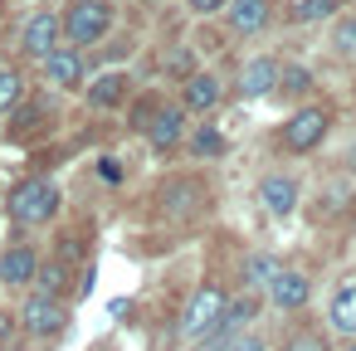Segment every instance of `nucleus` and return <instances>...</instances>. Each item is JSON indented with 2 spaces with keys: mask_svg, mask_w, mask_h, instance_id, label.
<instances>
[{
  "mask_svg": "<svg viewBox=\"0 0 356 351\" xmlns=\"http://www.w3.org/2000/svg\"><path fill=\"white\" fill-rule=\"evenodd\" d=\"M6 210H10V220H15L20 229H30V225H49V220L59 215V186H54L49 176H35V181H25V186L10 190Z\"/></svg>",
  "mask_w": 356,
  "mask_h": 351,
  "instance_id": "nucleus-1",
  "label": "nucleus"
},
{
  "mask_svg": "<svg viewBox=\"0 0 356 351\" xmlns=\"http://www.w3.org/2000/svg\"><path fill=\"white\" fill-rule=\"evenodd\" d=\"M113 25V10L103 6V0H74V6L64 10L59 30L69 35V44H98Z\"/></svg>",
  "mask_w": 356,
  "mask_h": 351,
  "instance_id": "nucleus-2",
  "label": "nucleus"
},
{
  "mask_svg": "<svg viewBox=\"0 0 356 351\" xmlns=\"http://www.w3.org/2000/svg\"><path fill=\"white\" fill-rule=\"evenodd\" d=\"M20 322H25V332L30 336H59L64 327H69V307H64V297H54V293H30V302L20 307Z\"/></svg>",
  "mask_w": 356,
  "mask_h": 351,
  "instance_id": "nucleus-3",
  "label": "nucleus"
},
{
  "mask_svg": "<svg viewBox=\"0 0 356 351\" xmlns=\"http://www.w3.org/2000/svg\"><path fill=\"white\" fill-rule=\"evenodd\" d=\"M327 127H332V113L317 108V103H307V108H298V113L283 122V147H288V152H312V147L327 137Z\"/></svg>",
  "mask_w": 356,
  "mask_h": 351,
  "instance_id": "nucleus-4",
  "label": "nucleus"
},
{
  "mask_svg": "<svg viewBox=\"0 0 356 351\" xmlns=\"http://www.w3.org/2000/svg\"><path fill=\"white\" fill-rule=\"evenodd\" d=\"M220 307H225V293H220L215 283L195 288V297H191V307H186V317H181V336L200 341V336H205V332L220 322Z\"/></svg>",
  "mask_w": 356,
  "mask_h": 351,
  "instance_id": "nucleus-5",
  "label": "nucleus"
},
{
  "mask_svg": "<svg viewBox=\"0 0 356 351\" xmlns=\"http://www.w3.org/2000/svg\"><path fill=\"white\" fill-rule=\"evenodd\" d=\"M40 64H44L49 83H59V88H79L83 83V54H79V44H54Z\"/></svg>",
  "mask_w": 356,
  "mask_h": 351,
  "instance_id": "nucleus-6",
  "label": "nucleus"
},
{
  "mask_svg": "<svg viewBox=\"0 0 356 351\" xmlns=\"http://www.w3.org/2000/svg\"><path fill=\"white\" fill-rule=\"evenodd\" d=\"M59 15H49V10H40V15H30V25H25V35H20V49L30 54V59H44L54 44H59Z\"/></svg>",
  "mask_w": 356,
  "mask_h": 351,
  "instance_id": "nucleus-7",
  "label": "nucleus"
},
{
  "mask_svg": "<svg viewBox=\"0 0 356 351\" xmlns=\"http://www.w3.org/2000/svg\"><path fill=\"white\" fill-rule=\"evenodd\" d=\"M181 127H186V113H181V108H156L142 132H147V142H152L156 152H171V147L181 142Z\"/></svg>",
  "mask_w": 356,
  "mask_h": 351,
  "instance_id": "nucleus-8",
  "label": "nucleus"
},
{
  "mask_svg": "<svg viewBox=\"0 0 356 351\" xmlns=\"http://www.w3.org/2000/svg\"><path fill=\"white\" fill-rule=\"evenodd\" d=\"M268 297H273L283 312H298V307H307L312 288H307V278H302V273H288V268H278V273L268 278Z\"/></svg>",
  "mask_w": 356,
  "mask_h": 351,
  "instance_id": "nucleus-9",
  "label": "nucleus"
},
{
  "mask_svg": "<svg viewBox=\"0 0 356 351\" xmlns=\"http://www.w3.org/2000/svg\"><path fill=\"white\" fill-rule=\"evenodd\" d=\"M35 268H40V259H35L30 244H15V249L0 254V283H6V288H25V283H35Z\"/></svg>",
  "mask_w": 356,
  "mask_h": 351,
  "instance_id": "nucleus-10",
  "label": "nucleus"
},
{
  "mask_svg": "<svg viewBox=\"0 0 356 351\" xmlns=\"http://www.w3.org/2000/svg\"><path fill=\"white\" fill-rule=\"evenodd\" d=\"M225 15L234 35H259L268 25V0H225Z\"/></svg>",
  "mask_w": 356,
  "mask_h": 351,
  "instance_id": "nucleus-11",
  "label": "nucleus"
},
{
  "mask_svg": "<svg viewBox=\"0 0 356 351\" xmlns=\"http://www.w3.org/2000/svg\"><path fill=\"white\" fill-rule=\"evenodd\" d=\"M254 312H259V302H254V297H234L229 307H220V322H215V327H210V332H205L200 341H205V346H215V341L234 336V332H239V327H244V322H249Z\"/></svg>",
  "mask_w": 356,
  "mask_h": 351,
  "instance_id": "nucleus-12",
  "label": "nucleus"
},
{
  "mask_svg": "<svg viewBox=\"0 0 356 351\" xmlns=\"http://www.w3.org/2000/svg\"><path fill=\"white\" fill-rule=\"evenodd\" d=\"M259 200H264L268 215H293V205H298V181H293V176H264Z\"/></svg>",
  "mask_w": 356,
  "mask_h": 351,
  "instance_id": "nucleus-13",
  "label": "nucleus"
},
{
  "mask_svg": "<svg viewBox=\"0 0 356 351\" xmlns=\"http://www.w3.org/2000/svg\"><path fill=\"white\" fill-rule=\"evenodd\" d=\"M273 88H278V64H273V59H254V64L239 69V93H244V98H264V93H273Z\"/></svg>",
  "mask_w": 356,
  "mask_h": 351,
  "instance_id": "nucleus-14",
  "label": "nucleus"
},
{
  "mask_svg": "<svg viewBox=\"0 0 356 351\" xmlns=\"http://www.w3.org/2000/svg\"><path fill=\"white\" fill-rule=\"evenodd\" d=\"M200 200H205L200 181H171V186H161V205H166L171 215H195Z\"/></svg>",
  "mask_w": 356,
  "mask_h": 351,
  "instance_id": "nucleus-15",
  "label": "nucleus"
},
{
  "mask_svg": "<svg viewBox=\"0 0 356 351\" xmlns=\"http://www.w3.org/2000/svg\"><path fill=\"white\" fill-rule=\"evenodd\" d=\"M215 103H220V79L215 74H186V108L210 113Z\"/></svg>",
  "mask_w": 356,
  "mask_h": 351,
  "instance_id": "nucleus-16",
  "label": "nucleus"
},
{
  "mask_svg": "<svg viewBox=\"0 0 356 351\" xmlns=\"http://www.w3.org/2000/svg\"><path fill=\"white\" fill-rule=\"evenodd\" d=\"M127 98V79L122 74H103L98 83H88V103L93 108H118Z\"/></svg>",
  "mask_w": 356,
  "mask_h": 351,
  "instance_id": "nucleus-17",
  "label": "nucleus"
},
{
  "mask_svg": "<svg viewBox=\"0 0 356 351\" xmlns=\"http://www.w3.org/2000/svg\"><path fill=\"white\" fill-rule=\"evenodd\" d=\"M332 327H337L341 336H356V283L332 297Z\"/></svg>",
  "mask_w": 356,
  "mask_h": 351,
  "instance_id": "nucleus-18",
  "label": "nucleus"
},
{
  "mask_svg": "<svg viewBox=\"0 0 356 351\" xmlns=\"http://www.w3.org/2000/svg\"><path fill=\"white\" fill-rule=\"evenodd\" d=\"M35 283H40V293H54V297H64V288H69V263H64V259H49V263H40V268H35Z\"/></svg>",
  "mask_w": 356,
  "mask_h": 351,
  "instance_id": "nucleus-19",
  "label": "nucleus"
},
{
  "mask_svg": "<svg viewBox=\"0 0 356 351\" xmlns=\"http://www.w3.org/2000/svg\"><path fill=\"white\" fill-rule=\"evenodd\" d=\"M25 98V79L15 69H0V113H15Z\"/></svg>",
  "mask_w": 356,
  "mask_h": 351,
  "instance_id": "nucleus-20",
  "label": "nucleus"
},
{
  "mask_svg": "<svg viewBox=\"0 0 356 351\" xmlns=\"http://www.w3.org/2000/svg\"><path fill=\"white\" fill-rule=\"evenodd\" d=\"M278 273V259H268V254H254L249 263H244V278H249V288H268V278Z\"/></svg>",
  "mask_w": 356,
  "mask_h": 351,
  "instance_id": "nucleus-21",
  "label": "nucleus"
},
{
  "mask_svg": "<svg viewBox=\"0 0 356 351\" xmlns=\"http://www.w3.org/2000/svg\"><path fill=\"white\" fill-rule=\"evenodd\" d=\"M278 88L293 93V98H302V93L312 88V74H307V69H283V74H278Z\"/></svg>",
  "mask_w": 356,
  "mask_h": 351,
  "instance_id": "nucleus-22",
  "label": "nucleus"
},
{
  "mask_svg": "<svg viewBox=\"0 0 356 351\" xmlns=\"http://www.w3.org/2000/svg\"><path fill=\"white\" fill-rule=\"evenodd\" d=\"M191 147H195V152H200V156H220V152H225V137H220V132H215V127H200V132H195V142H191Z\"/></svg>",
  "mask_w": 356,
  "mask_h": 351,
  "instance_id": "nucleus-23",
  "label": "nucleus"
},
{
  "mask_svg": "<svg viewBox=\"0 0 356 351\" xmlns=\"http://www.w3.org/2000/svg\"><path fill=\"white\" fill-rule=\"evenodd\" d=\"M283 351H327V336L322 332H298L283 341Z\"/></svg>",
  "mask_w": 356,
  "mask_h": 351,
  "instance_id": "nucleus-24",
  "label": "nucleus"
},
{
  "mask_svg": "<svg viewBox=\"0 0 356 351\" xmlns=\"http://www.w3.org/2000/svg\"><path fill=\"white\" fill-rule=\"evenodd\" d=\"M332 44H337L341 54H356V15H351V20H341V25L332 30Z\"/></svg>",
  "mask_w": 356,
  "mask_h": 351,
  "instance_id": "nucleus-25",
  "label": "nucleus"
},
{
  "mask_svg": "<svg viewBox=\"0 0 356 351\" xmlns=\"http://www.w3.org/2000/svg\"><path fill=\"white\" fill-rule=\"evenodd\" d=\"M332 10H337V0H302L293 15H298V20H317V15H332Z\"/></svg>",
  "mask_w": 356,
  "mask_h": 351,
  "instance_id": "nucleus-26",
  "label": "nucleus"
},
{
  "mask_svg": "<svg viewBox=\"0 0 356 351\" xmlns=\"http://www.w3.org/2000/svg\"><path fill=\"white\" fill-rule=\"evenodd\" d=\"M229 351H264V341H259V336H234Z\"/></svg>",
  "mask_w": 356,
  "mask_h": 351,
  "instance_id": "nucleus-27",
  "label": "nucleus"
},
{
  "mask_svg": "<svg viewBox=\"0 0 356 351\" xmlns=\"http://www.w3.org/2000/svg\"><path fill=\"white\" fill-rule=\"evenodd\" d=\"M191 10L195 15H215V10H225V0H191Z\"/></svg>",
  "mask_w": 356,
  "mask_h": 351,
  "instance_id": "nucleus-28",
  "label": "nucleus"
},
{
  "mask_svg": "<svg viewBox=\"0 0 356 351\" xmlns=\"http://www.w3.org/2000/svg\"><path fill=\"white\" fill-rule=\"evenodd\" d=\"M166 69H171V74H186V69H191V54H171Z\"/></svg>",
  "mask_w": 356,
  "mask_h": 351,
  "instance_id": "nucleus-29",
  "label": "nucleus"
},
{
  "mask_svg": "<svg viewBox=\"0 0 356 351\" xmlns=\"http://www.w3.org/2000/svg\"><path fill=\"white\" fill-rule=\"evenodd\" d=\"M6 332H10V322H6V312H0V336H6Z\"/></svg>",
  "mask_w": 356,
  "mask_h": 351,
  "instance_id": "nucleus-30",
  "label": "nucleus"
},
{
  "mask_svg": "<svg viewBox=\"0 0 356 351\" xmlns=\"http://www.w3.org/2000/svg\"><path fill=\"white\" fill-rule=\"evenodd\" d=\"M341 351H356V336H351V341H346V346H341Z\"/></svg>",
  "mask_w": 356,
  "mask_h": 351,
  "instance_id": "nucleus-31",
  "label": "nucleus"
}]
</instances>
